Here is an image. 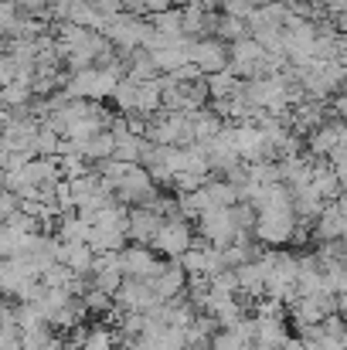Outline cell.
<instances>
[{"label":"cell","instance_id":"2","mask_svg":"<svg viewBox=\"0 0 347 350\" xmlns=\"http://www.w3.org/2000/svg\"><path fill=\"white\" fill-rule=\"evenodd\" d=\"M153 198H157V187H153L150 170L140 167V163H126L123 177L116 184V201H123V204H150Z\"/></svg>","mask_w":347,"mask_h":350},{"label":"cell","instance_id":"5","mask_svg":"<svg viewBox=\"0 0 347 350\" xmlns=\"http://www.w3.org/2000/svg\"><path fill=\"white\" fill-rule=\"evenodd\" d=\"M198 232L208 245L215 248H229L231 238L238 234V225L231 218V208H208L201 218H198Z\"/></svg>","mask_w":347,"mask_h":350},{"label":"cell","instance_id":"11","mask_svg":"<svg viewBox=\"0 0 347 350\" xmlns=\"http://www.w3.org/2000/svg\"><path fill=\"white\" fill-rule=\"evenodd\" d=\"M341 129H344V119H337V122H320V126L310 133V143H307L310 157H331V153L341 146Z\"/></svg>","mask_w":347,"mask_h":350},{"label":"cell","instance_id":"6","mask_svg":"<svg viewBox=\"0 0 347 350\" xmlns=\"http://www.w3.org/2000/svg\"><path fill=\"white\" fill-rule=\"evenodd\" d=\"M188 62L201 68V75H215V72H225L229 68V48L218 41V38H201L188 44Z\"/></svg>","mask_w":347,"mask_h":350},{"label":"cell","instance_id":"10","mask_svg":"<svg viewBox=\"0 0 347 350\" xmlns=\"http://www.w3.org/2000/svg\"><path fill=\"white\" fill-rule=\"evenodd\" d=\"M153 289H157L160 299H174V296H181V293L188 289V272H184V265H181L177 258H167L164 269H160V275L153 279Z\"/></svg>","mask_w":347,"mask_h":350},{"label":"cell","instance_id":"21","mask_svg":"<svg viewBox=\"0 0 347 350\" xmlns=\"http://www.w3.org/2000/svg\"><path fill=\"white\" fill-rule=\"evenodd\" d=\"M14 313H17V327H21V334H24V330H38V327L48 323V317L41 313L38 303H17Z\"/></svg>","mask_w":347,"mask_h":350},{"label":"cell","instance_id":"1","mask_svg":"<svg viewBox=\"0 0 347 350\" xmlns=\"http://www.w3.org/2000/svg\"><path fill=\"white\" fill-rule=\"evenodd\" d=\"M300 228L296 221V211L293 204H283V208H266L255 215V225H252V234L266 245V248H286L293 241V234Z\"/></svg>","mask_w":347,"mask_h":350},{"label":"cell","instance_id":"31","mask_svg":"<svg viewBox=\"0 0 347 350\" xmlns=\"http://www.w3.org/2000/svg\"><path fill=\"white\" fill-rule=\"evenodd\" d=\"M317 350H347V340L344 337H320Z\"/></svg>","mask_w":347,"mask_h":350},{"label":"cell","instance_id":"7","mask_svg":"<svg viewBox=\"0 0 347 350\" xmlns=\"http://www.w3.org/2000/svg\"><path fill=\"white\" fill-rule=\"evenodd\" d=\"M119 262H123V275H133V279H157L164 269V262L146 245H136V241L119 252Z\"/></svg>","mask_w":347,"mask_h":350},{"label":"cell","instance_id":"13","mask_svg":"<svg viewBox=\"0 0 347 350\" xmlns=\"http://www.w3.org/2000/svg\"><path fill=\"white\" fill-rule=\"evenodd\" d=\"M235 275H238V296H245L248 303H252V299H259V296H266V275L259 272L255 258H252V262L235 265Z\"/></svg>","mask_w":347,"mask_h":350},{"label":"cell","instance_id":"25","mask_svg":"<svg viewBox=\"0 0 347 350\" xmlns=\"http://www.w3.org/2000/svg\"><path fill=\"white\" fill-rule=\"evenodd\" d=\"M208 282H211V296H238V275H235V269L215 272Z\"/></svg>","mask_w":347,"mask_h":350},{"label":"cell","instance_id":"34","mask_svg":"<svg viewBox=\"0 0 347 350\" xmlns=\"http://www.w3.org/2000/svg\"><path fill=\"white\" fill-rule=\"evenodd\" d=\"M0 299H7V296H0Z\"/></svg>","mask_w":347,"mask_h":350},{"label":"cell","instance_id":"26","mask_svg":"<svg viewBox=\"0 0 347 350\" xmlns=\"http://www.w3.org/2000/svg\"><path fill=\"white\" fill-rule=\"evenodd\" d=\"M248 21L245 17H231V14H225V17H218V34L222 38H229V41H238V38H248Z\"/></svg>","mask_w":347,"mask_h":350},{"label":"cell","instance_id":"14","mask_svg":"<svg viewBox=\"0 0 347 350\" xmlns=\"http://www.w3.org/2000/svg\"><path fill=\"white\" fill-rule=\"evenodd\" d=\"M290 317H293V327H296V334H300L303 327L320 323L327 313H324V306H320V296H300V299L290 306Z\"/></svg>","mask_w":347,"mask_h":350},{"label":"cell","instance_id":"12","mask_svg":"<svg viewBox=\"0 0 347 350\" xmlns=\"http://www.w3.org/2000/svg\"><path fill=\"white\" fill-rule=\"evenodd\" d=\"M205 313H211V317L218 320V327L229 330V327H235V323L245 317V303H242L238 296H211V303H208Z\"/></svg>","mask_w":347,"mask_h":350},{"label":"cell","instance_id":"17","mask_svg":"<svg viewBox=\"0 0 347 350\" xmlns=\"http://www.w3.org/2000/svg\"><path fill=\"white\" fill-rule=\"evenodd\" d=\"M86 241H89L92 252H123L126 248V232H110V228L92 225L89 234H86Z\"/></svg>","mask_w":347,"mask_h":350},{"label":"cell","instance_id":"24","mask_svg":"<svg viewBox=\"0 0 347 350\" xmlns=\"http://www.w3.org/2000/svg\"><path fill=\"white\" fill-rule=\"evenodd\" d=\"M205 245H208V241H205ZM205 245H191L184 255H177V262L184 265V272H188V275H205V265H208Z\"/></svg>","mask_w":347,"mask_h":350},{"label":"cell","instance_id":"30","mask_svg":"<svg viewBox=\"0 0 347 350\" xmlns=\"http://www.w3.org/2000/svg\"><path fill=\"white\" fill-rule=\"evenodd\" d=\"M331 167H334V174H337L341 194H347V157H337V160H331Z\"/></svg>","mask_w":347,"mask_h":350},{"label":"cell","instance_id":"16","mask_svg":"<svg viewBox=\"0 0 347 350\" xmlns=\"http://www.w3.org/2000/svg\"><path fill=\"white\" fill-rule=\"evenodd\" d=\"M313 191L324 198V201H334L341 198V184H337V174L331 167V160H313Z\"/></svg>","mask_w":347,"mask_h":350},{"label":"cell","instance_id":"15","mask_svg":"<svg viewBox=\"0 0 347 350\" xmlns=\"http://www.w3.org/2000/svg\"><path fill=\"white\" fill-rule=\"evenodd\" d=\"M290 337V330H286V320L283 317H255V344H262V347H276Z\"/></svg>","mask_w":347,"mask_h":350},{"label":"cell","instance_id":"35","mask_svg":"<svg viewBox=\"0 0 347 350\" xmlns=\"http://www.w3.org/2000/svg\"><path fill=\"white\" fill-rule=\"evenodd\" d=\"M0 225H3V221H0Z\"/></svg>","mask_w":347,"mask_h":350},{"label":"cell","instance_id":"32","mask_svg":"<svg viewBox=\"0 0 347 350\" xmlns=\"http://www.w3.org/2000/svg\"><path fill=\"white\" fill-rule=\"evenodd\" d=\"M337 313L347 317V293H337Z\"/></svg>","mask_w":347,"mask_h":350},{"label":"cell","instance_id":"22","mask_svg":"<svg viewBox=\"0 0 347 350\" xmlns=\"http://www.w3.org/2000/svg\"><path fill=\"white\" fill-rule=\"evenodd\" d=\"M205 79H208V96H211V99H225V96H231V92L238 89V79H235L231 68L215 72V75H205Z\"/></svg>","mask_w":347,"mask_h":350},{"label":"cell","instance_id":"3","mask_svg":"<svg viewBox=\"0 0 347 350\" xmlns=\"http://www.w3.org/2000/svg\"><path fill=\"white\" fill-rule=\"evenodd\" d=\"M113 299H116V310H129V313H146V310L164 303L157 296V289H153V279H133V275L123 279V286L116 289Z\"/></svg>","mask_w":347,"mask_h":350},{"label":"cell","instance_id":"27","mask_svg":"<svg viewBox=\"0 0 347 350\" xmlns=\"http://www.w3.org/2000/svg\"><path fill=\"white\" fill-rule=\"evenodd\" d=\"M320 327H324V337H344L347 317H341V313H327V317L320 320Z\"/></svg>","mask_w":347,"mask_h":350},{"label":"cell","instance_id":"4","mask_svg":"<svg viewBox=\"0 0 347 350\" xmlns=\"http://www.w3.org/2000/svg\"><path fill=\"white\" fill-rule=\"evenodd\" d=\"M191 245H194V232H191L188 218H164L160 232L153 238V248H157L164 258H177V255H184Z\"/></svg>","mask_w":347,"mask_h":350},{"label":"cell","instance_id":"9","mask_svg":"<svg viewBox=\"0 0 347 350\" xmlns=\"http://www.w3.org/2000/svg\"><path fill=\"white\" fill-rule=\"evenodd\" d=\"M164 218L150 208V204H136L129 208V225H126V238H133L136 245H153V238L160 232Z\"/></svg>","mask_w":347,"mask_h":350},{"label":"cell","instance_id":"19","mask_svg":"<svg viewBox=\"0 0 347 350\" xmlns=\"http://www.w3.org/2000/svg\"><path fill=\"white\" fill-rule=\"evenodd\" d=\"M150 24H153V31L170 34V38H181L184 34V24H181V10L177 7H167L160 14H150Z\"/></svg>","mask_w":347,"mask_h":350},{"label":"cell","instance_id":"23","mask_svg":"<svg viewBox=\"0 0 347 350\" xmlns=\"http://www.w3.org/2000/svg\"><path fill=\"white\" fill-rule=\"evenodd\" d=\"M82 350H116V334L110 327H92V330H86V337H82Z\"/></svg>","mask_w":347,"mask_h":350},{"label":"cell","instance_id":"33","mask_svg":"<svg viewBox=\"0 0 347 350\" xmlns=\"http://www.w3.org/2000/svg\"><path fill=\"white\" fill-rule=\"evenodd\" d=\"M201 3H225V0H201Z\"/></svg>","mask_w":347,"mask_h":350},{"label":"cell","instance_id":"29","mask_svg":"<svg viewBox=\"0 0 347 350\" xmlns=\"http://www.w3.org/2000/svg\"><path fill=\"white\" fill-rule=\"evenodd\" d=\"M0 350H21V327H0Z\"/></svg>","mask_w":347,"mask_h":350},{"label":"cell","instance_id":"28","mask_svg":"<svg viewBox=\"0 0 347 350\" xmlns=\"http://www.w3.org/2000/svg\"><path fill=\"white\" fill-rule=\"evenodd\" d=\"M17 208H21V198H17V194H10L7 187H0V221H7Z\"/></svg>","mask_w":347,"mask_h":350},{"label":"cell","instance_id":"20","mask_svg":"<svg viewBox=\"0 0 347 350\" xmlns=\"http://www.w3.org/2000/svg\"><path fill=\"white\" fill-rule=\"evenodd\" d=\"M82 303H86L89 317H106V313H113L116 310L113 296H110V293H103V289H96V286H89V289L82 293Z\"/></svg>","mask_w":347,"mask_h":350},{"label":"cell","instance_id":"8","mask_svg":"<svg viewBox=\"0 0 347 350\" xmlns=\"http://www.w3.org/2000/svg\"><path fill=\"white\" fill-rule=\"evenodd\" d=\"M31 279H38V269L24 258V255H7V258H0V296H17V289L24 286V282H31Z\"/></svg>","mask_w":347,"mask_h":350},{"label":"cell","instance_id":"18","mask_svg":"<svg viewBox=\"0 0 347 350\" xmlns=\"http://www.w3.org/2000/svg\"><path fill=\"white\" fill-rule=\"evenodd\" d=\"M205 194H208L211 208H231V204L242 201L238 198V187L231 180H211V177H205Z\"/></svg>","mask_w":347,"mask_h":350}]
</instances>
